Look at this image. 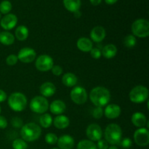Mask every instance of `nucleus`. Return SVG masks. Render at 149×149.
Here are the masks:
<instances>
[{"mask_svg":"<svg viewBox=\"0 0 149 149\" xmlns=\"http://www.w3.org/2000/svg\"><path fill=\"white\" fill-rule=\"evenodd\" d=\"M90 99L95 106L103 108L110 101V92L106 87H96L90 92Z\"/></svg>","mask_w":149,"mask_h":149,"instance_id":"f257e3e1","label":"nucleus"},{"mask_svg":"<svg viewBox=\"0 0 149 149\" xmlns=\"http://www.w3.org/2000/svg\"><path fill=\"white\" fill-rule=\"evenodd\" d=\"M42 135V129L36 124L30 122L23 125L20 130L22 139L27 142H33L39 138Z\"/></svg>","mask_w":149,"mask_h":149,"instance_id":"f03ea898","label":"nucleus"},{"mask_svg":"<svg viewBox=\"0 0 149 149\" xmlns=\"http://www.w3.org/2000/svg\"><path fill=\"white\" fill-rule=\"evenodd\" d=\"M105 140L112 146L119 145L122 138V130L116 124H110L105 130Z\"/></svg>","mask_w":149,"mask_h":149,"instance_id":"7ed1b4c3","label":"nucleus"},{"mask_svg":"<svg viewBox=\"0 0 149 149\" xmlns=\"http://www.w3.org/2000/svg\"><path fill=\"white\" fill-rule=\"evenodd\" d=\"M8 105L14 111H23L27 106V98L23 93H13L8 97Z\"/></svg>","mask_w":149,"mask_h":149,"instance_id":"20e7f679","label":"nucleus"},{"mask_svg":"<svg viewBox=\"0 0 149 149\" xmlns=\"http://www.w3.org/2000/svg\"><path fill=\"white\" fill-rule=\"evenodd\" d=\"M132 31L135 36L146 38L149 36V22L146 19H138L132 24Z\"/></svg>","mask_w":149,"mask_h":149,"instance_id":"39448f33","label":"nucleus"},{"mask_svg":"<svg viewBox=\"0 0 149 149\" xmlns=\"http://www.w3.org/2000/svg\"><path fill=\"white\" fill-rule=\"evenodd\" d=\"M148 90L143 85H138L132 89L129 95L130 100L135 103H141L148 100Z\"/></svg>","mask_w":149,"mask_h":149,"instance_id":"423d86ee","label":"nucleus"},{"mask_svg":"<svg viewBox=\"0 0 149 149\" xmlns=\"http://www.w3.org/2000/svg\"><path fill=\"white\" fill-rule=\"evenodd\" d=\"M30 109L36 113H45L49 109V102L43 96H36L30 103Z\"/></svg>","mask_w":149,"mask_h":149,"instance_id":"0eeeda50","label":"nucleus"},{"mask_svg":"<svg viewBox=\"0 0 149 149\" xmlns=\"http://www.w3.org/2000/svg\"><path fill=\"white\" fill-rule=\"evenodd\" d=\"M36 69L42 72H46L52 69L54 65V61L52 57L47 55H39L36 61Z\"/></svg>","mask_w":149,"mask_h":149,"instance_id":"6e6552de","label":"nucleus"},{"mask_svg":"<svg viewBox=\"0 0 149 149\" xmlns=\"http://www.w3.org/2000/svg\"><path fill=\"white\" fill-rule=\"evenodd\" d=\"M71 99L77 105L84 104L87 100V93L85 89L80 86L74 87L71 91Z\"/></svg>","mask_w":149,"mask_h":149,"instance_id":"1a4fd4ad","label":"nucleus"},{"mask_svg":"<svg viewBox=\"0 0 149 149\" xmlns=\"http://www.w3.org/2000/svg\"><path fill=\"white\" fill-rule=\"evenodd\" d=\"M135 143L139 146H146L149 143V132L147 128H139L134 133Z\"/></svg>","mask_w":149,"mask_h":149,"instance_id":"9d476101","label":"nucleus"},{"mask_svg":"<svg viewBox=\"0 0 149 149\" xmlns=\"http://www.w3.org/2000/svg\"><path fill=\"white\" fill-rule=\"evenodd\" d=\"M17 57V59L23 63H30L35 60L36 53L32 48L24 47L20 49Z\"/></svg>","mask_w":149,"mask_h":149,"instance_id":"9b49d317","label":"nucleus"},{"mask_svg":"<svg viewBox=\"0 0 149 149\" xmlns=\"http://www.w3.org/2000/svg\"><path fill=\"white\" fill-rule=\"evenodd\" d=\"M86 135L91 141H98L103 136L101 127L97 124H91L89 125L86 130Z\"/></svg>","mask_w":149,"mask_h":149,"instance_id":"f8f14e48","label":"nucleus"},{"mask_svg":"<svg viewBox=\"0 0 149 149\" xmlns=\"http://www.w3.org/2000/svg\"><path fill=\"white\" fill-rule=\"evenodd\" d=\"M17 23V17L14 14H7L1 18L0 25L4 30H11L14 29Z\"/></svg>","mask_w":149,"mask_h":149,"instance_id":"ddd939ff","label":"nucleus"},{"mask_svg":"<svg viewBox=\"0 0 149 149\" xmlns=\"http://www.w3.org/2000/svg\"><path fill=\"white\" fill-rule=\"evenodd\" d=\"M106 35V30L102 26H95L92 29L90 32V37L92 40L95 42H101L105 39Z\"/></svg>","mask_w":149,"mask_h":149,"instance_id":"4468645a","label":"nucleus"},{"mask_svg":"<svg viewBox=\"0 0 149 149\" xmlns=\"http://www.w3.org/2000/svg\"><path fill=\"white\" fill-rule=\"evenodd\" d=\"M121 112L122 110L120 106L116 104H110L106 106L104 111V114L108 119H113L119 117L121 114Z\"/></svg>","mask_w":149,"mask_h":149,"instance_id":"2eb2a0df","label":"nucleus"},{"mask_svg":"<svg viewBox=\"0 0 149 149\" xmlns=\"http://www.w3.org/2000/svg\"><path fill=\"white\" fill-rule=\"evenodd\" d=\"M57 143L60 149H72L74 146V140L71 135H64L58 138Z\"/></svg>","mask_w":149,"mask_h":149,"instance_id":"dca6fc26","label":"nucleus"},{"mask_svg":"<svg viewBox=\"0 0 149 149\" xmlns=\"http://www.w3.org/2000/svg\"><path fill=\"white\" fill-rule=\"evenodd\" d=\"M40 93L42 95L45 97H51L56 92V87H55V84L49 81H47V82L43 83L41 85L40 89H39Z\"/></svg>","mask_w":149,"mask_h":149,"instance_id":"f3484780","label":"nucleus"},{"mask_svg":"<svg viewBox=\"0 0 149 149\" xmlns=\"http://www.w3.org/2000/svg\"><path fill=\"white\" fill-rule=\"evenodd\" d=\"M51 113L55 115H61L64 113L66 109V106L63 101L61 100H54L49 106Z\"/></svg>","mask_w":149,"mask_h":149,"instance_id":"a211bd4d","label":"nucleus"},{"mask_svg":"<svg viewBox=\"0 0 149 149\" xmlns=\"http://www.w3.org/2000/svg\"><path fill=\"white\" fill-rule=\"evenodd\" d=\"M54 126L59 130H63L69 126V119L64 115H58L52 121Z\"/></svg>","mask_w":149,"mask_h":149,"instance_id":"6ab92c4d","label":"nucleus"},{"mask_svg":"<svg viewBox=\"0 0 149 149\" xmlns=\"http://www.w3.org/2000/svg\"><path fill=\"white\" fill-rule=\"evenodd\" d=\"M77 46L79 50L84 52H90L93 49V42L90 39L86 37H81L78 39L77 42Z\"/></svg>","mask_w":149,"mask_h":149,"instance_id":"aec40b11","label":"nucleus"},{"mask_svg":"<svg viewBox=\"0 0 149 149\" xmlns=\"http://www.w3.org/2000/svg\"><path fill=\"white\" fill-rule=\"evenodd\" d=\"M131 122L137 127L142 128L146 126L147 122V119L145 114L141 112H136L133 113L131 118Z\"/></svg>","mask_w":149,"mask_h":149,"instance_id":"412c9836","label":"nucleus"},{"mask_svg":"<svg viewBox=\"0 0 149 149\" xmlns=\"http://www.w3.org/2000/svg\"><path fill=\"white\" fill-rule=\"evenodd\" d=\"M117 53V48L113 44L106 45L101 51V54L106 59H111L114 58Z\"/></svg>","mask_w":149,"mask_h":149,"instance_id":"4be33fe9","label":"nucleus"},{"mask_svg":"<svg viewBox=\"0 0 149 149\" xmlns=\"http://www.w3.org/2000/svg\"><path fill=\"white\" fill-rule=\"evenodd\" d=\"M77 81H78V79L77 76L72 73H66L62 77L63 84L66 87H74L77 84Z\"/></svg>","mask_w":149,"mask_h":149,"instance_id":"5701e85b","label":"nucleus"},{"mask_svg":"<svg viewBox=\"0 0 149 149\" xmlns=\"http://www.w3.org/2000/svg\"><path fill=\"white\" fill-rule=\"evenodd\" d=\"M64 7L71 13L79 10L81 7V0H63Z\"/></svg>","mask_w":149,"mask_h":149,"instance_id":"b1692460","label":"nucleus"},{"mask_svg":"<svg viewBox=\"0 0 149 149\" xmlns=\"http://www.w3.org/2000/svg\"><path fill=\"white\" fill-rule=\"evenodd\" d=\"M15 42V36L8 31L0 32V43L4 45H11Z\"/></svg>","mask_w":149,"mask_h":149,"instance_id":"393cba45","label":"nucleus"},{"mask_svg":"<svg viewBox=\"0 0 149 149\" xmlns=\"http://www.w3.org/2000/svg\"><path fill=\"white\" fill-rule=\"evenodd\" d=\"M15 37L19 41H25L29 36V29L25 26H20L15 31Z\"/></svg>","mask_w":149,"mask_h":149,"instance_id":"a878e982","label":"nucleus"},{"mask_svg":"<svg viewBox=\"0 0 149 149\" xmlns=\"http://www.w3.org/2000/svg\"><path fill=\"white\" fill-rule=\"evenodd\" d=\"M52 118L49 113H43L39 117V123L44 128H49L52 124Z\"/></svg>","mask_w":149,"mask_h":149,"instance_id":"bb28decb","label":"nucleus"},{"mask_svg":"<svg viewBox=\"0 0 149 149\" xmlns=\"http://www.w3.org/2000/svg\"><path fill=\"white\" fill-rule=\"evenodd\" d=\"M77 149H97L95 144L90 140H82L77 144Z\"/></svg>","mask_w":149,"mask_h":149,"instance_id":"cd10ccee","label":"nucleus"},{"mask_svg":"<svg viewBox=\"0 0 149 149\" xmlns=\"http://www.w3.org/2000/svg\"><path fill=\"white\" fill-rule=\"evenodd\" d=\"M123 42H124V45H125L126 47L132 48L135 46V45H136L137 43L136 38L135 37L134 35H132V34L127 35V36L125 37Z\"/></svg>","mask_w":149,"mask_h":149,"instance_id":"c85d7f7f","label":"nucleus"},{"mask_svg":"<svg viewBox=\"0 0 149 149\" xmlns=\"http://www.w3.org/2000/svg\"><path fill=\"white\" fill-rule=\"evenodd\" d=\"M12 4L8 0H4L0 3V13L7 15L11 11Z\"/></svg>","mask_w":149,"mask_h":149,"instance_id":"c756f323","label":"nucleus"},{"mask_svg":"<svg viewBox=\"0 0 149 149\" xmlns=\"http://www.w3.org/2000/svg\"><path fill=\"white\" fill-rule=\"evenodd\" d=\"M13 149H27L28 145L26 141L23 139H15L13 142Z\"/></svg>","mask_w":149,"mask_h":149,"instance_id":"7c9ffc66","label":"nucleus"},{"mask_svg":"<svg viewBox=\"0 0 149 149\" xmlns=\"http://www.w3.org/2000/svg\"><path fill=\"white\" fill-rule=\"evenodd\" d=\"M58 137L55 134L49 132L45 135V141L49 145H55L58 142Z\"/></svg>","mask_w":149,"mask_h":149,"instance_id":"2f4dec72","label":"nucleus"},{"mask_svg":"<svg viewBox=\"0 0 149 149\" xmlns=\"http://www.w3.org/2000/svg\"><path fill=\"white\" fill-rule=\"evenodd\" d=\"M103 113H104V111H103V108L96 106V107L93 110L92 115H93V116L95 118V119H100V118L103 116Z\"/></svg>","mask_w":149,"mask_h":149,"instance_id":"473e14b6","label":"nucleus"},{"mask_svg":"<svg viewBox=\"0 0 149 149\" xmlns=\"http://www.w3.org/2000/svg\"><path fill=\"white\" fill-rule=\"evenodd\" d=\"M17 57L15 55H10L6 58V63L8 65H15L17 63Z\"/></svg>","mask_w":149,"mask_h":149,"instance_id":"72a5a7b5","label":"nucleus"},{"mask_svg":"<svg viewBox=\"0 0 149 149\" xmlns=\"http://www.w3.org/2000/svg\"><path fill=\"white\" fill-rule=\"evenodd\" d=\"M119 145H121V146L123 148H129L132 146V142L130 138H125L121 140Z\"/></svg>","mask_w":149,"mask_h":149,"instance_id":"f704fd0d","label":"nucleus"},{"mask_svg":"<svg viewBox=\"0 0 149 149\" xmlns=\"http://www.w3.org/2000/svg\"><path fill=\"white\" fill-rule=\"evenodd\" d=\"M90 55L94 59H99L101 57V51L98 48H93L90 50Z\"/></svg>","mask_w":149,"mask_h":149,"instance_id":"c9c22d12","label":"nucleus"},{"mask_svg":"<svg viewBox=\"0 0 149 149\" xmlns=\"http://www.w3.org/2000/svg\"><path fill=\"white\" fill-rule=\"evenodd\" d=\"M12 125L15 128H20L23 127V121L18 117H14L11 121Z\"/></svg>","mask_w":149,"mask_h":149,"instance_id":"e433bc0d","label":"nucleus"},{"mask_svg":"<svg viewBox=\"0 0 149 149\" xmlns=\"http://www.w3.org/2000/svg\"><path fill=\"white\" fill-rule=\"evenodd\" d=\"M96 146L97 149H108L109 148V143L106 140L100 139L97 141Z\"/></svg>","mask_w":149,"mask_h":149,"instance_id":"4c0bfd02","label":"nucleus"},{"mask_svg":"<svg viewBox=\"0 0 149 149\" xmlns=\"http://www.w3.org/2000/svg\"><path fill=\"white\" fill-rule=\"evenodd\" d=\"M51 70H52V74H53L55 76H57V77H59V76H61V74H63L62 67L60 66V65H53Z\"/></svg>","mask_w":149,"mask_h":149,"instance_id":"58836bf2","label":"nucleus"},{"mask_svg":"<svg viewBox=\"0 0 149 149\" xmlns=\"http://www.w3.org/2000/svg\"><path fill=\"white\" fill-rule=\"evenodd\" d=\"M7 121L5 117L2 116H0V129H5L7 127Z\"/></svg>","mask_w":149,"mask_h":149,"instance_id":"ea45409f","label":"nucleus"},{"mask_svg":"<svg viewBox=\"0 0 149 149\" xmlns=\"http://www.w3.org/2000/svg\"><path fill=\"white\" fill-rule=\"evenodd\" d=\"M7 99V94L2 90H0V103L4 102Z\"/></svg>","mask_w":149,"mask_h":149,"instance_id":"a19ab883","label":"nucleus"},{"mask_svg":"<svg viewBox=\"0 0 149 149\" xmlns=\"http://www.w3.org/2000/svg\"><path fill=\"white\" fill-rule=\"evenodd\" d=\"M90 3L94 6H97L100 4L102 0H90Z\"/></svg>","mask_w":149,"mask_h":149,"instance_id":"79ce46f5","label":"nucleus"},{"mask_svg":"<svg viewBox=\"0 0 149 149\" xmlns=\"http://www.w3.org/2000/svg\"><path fill=\"white\" fill-rule=\"evenodd\" d=\"M118 0H105V2L107 4H113L117 2Z\"/></svg>","mask_w":149,"mask_h":149,"instance_id":"37998d69","label":"nucleus"},{"mask_svg":"<svg viewBox=\"0 0 149 149\" xmlns=\"http://www.w3.org/2000/svg\"><path fill=\"white\" fill-rule=\"evenodd\" d=\"M74 16H75L76 17H77V18H79V17H81V12L79 11V10H77V11L74 12Z\"/></svg>","mask_w":149,"mask_h":149,"instance_id":"c03bdc74","label":"nucleus"},{"mask_svg":"<svg viewBox=\"0 0 149 149\" xmlns=\"http://www.w3.org/2000/svg\"><path fill=\"white\" fill-rule=\"evenodd\" d=\"M108 149H118V148L116 146H111L109 147Z\"/></svg>","mask_w":149,"mask_h":149,"instance_id":"a18cd8bd","label":"nucleus"},{"mask_svg":"<svg viewBox=\"0 0 149 149\" xmlns=\"http://www.w3.org/2000/svg\"><path fill=\"white\" fill-rule=\"evenodd\" d=\"M52 149H60V148H52Z\"/></svg>","mask_w":149,"mask_h":149,"instance_id":"49530a36","label":"nucleus"},{"mask_svg":"<svg viewBox=\"0 0 149 149\" xmlns=\"http://www.w3.org/2000/svg\"><path fill=\"white\" fill-rule=\"evenodd\" d=\"M0 113H1V107H0Z\"/></svg>","mask_w":149,"mask_h":149,"instance_id":"de8ad7c7","label":"nucleus"},{"mask_svg":"<svg viewBox=\"0 0 149 149\" xmlns=\"http://www.w3.org/2000/svg\"><path fill=\"white\" fill-rule=\"evenodd\" d=\"M0 19H1V13H0Z\"/></svg>","mask_w":149,"mask_h":149,"instance_id":"09e8293b","label":"nucleus"},{"mask_svg":"<svg viewBox=\"0 0 149 149\" xmlns=\"http://www.w3.org/2000/svg\"><path fill=\"white\" fill-rule=\"evenodd\" d=\"M0 32H1V31H0Z\"/></svg>","mask_w":149,"mask_h":149,"instance_id":"8fccbe9b","label":"nucleus"}]
</instances>
